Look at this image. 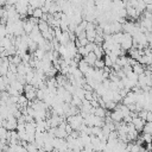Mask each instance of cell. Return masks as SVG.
I'll list each match as a JSON object with an SVG mask.
<instances>
[{
	"label": "cell",
	"instance_id": "52a82bcc",
	"mask_svg": "<svg viewBox=\"0 0 152 152\" xmlns=\"http://www.w3.org/2000/svg\"><path fill=\"white\" fill-rule=\"evenodd\" d=\"M142 132H144V133H150V134H152V121H146Z\"/></svg>",
	"mask_w": 152,
	"mask_h": 152
},
{
	"label": "cell",
	"instance_id": "ba28073f",
	"mask_svg": "<svg viewBox=\"0 0 152 152\" xmlns=\"http://www.w3.org/2000/svg\"><path fill=\"white\" fill-rule=\"evenodd\" d=\"M103 61H104V64H106V66H113L114 65V62H113V59L110 58V56L109 55H104V57H103Z\"/></svg>",
	"mask_w": 152,
	"mask_h": 152
},
{
	"label": "cell",
	"instance_id": "5b68a950",
	"mask_svg": "<svg viewBox=\"0 0 152 152\" xmlns=\"http://www.w3.org/2000/svg\"><path fill=\"white\" fill-rule=\"evenodd\" d=\"M134 7L137 8V11H138L140 14H142V13L145 12V10H146V1H145V0H137Z\"/></svg>",
	"mask_w": 152,
	"mask_h": 152
},
{
	"label": "cell",
	"instance_id": "7a4b0ae2",
	"mask_svg": "<svg viewBox=\"0 0 152 152\" xmlns=\"http://www.w3.org/2000/svg\"><path fill=\"white\" fill-rule=\"evenodd\" d=\"M132 122H133L134 127L137 128V131H139V132H141V131L144 129V126H145V124H146V121H145L144 119H141L140 116H138V115L133 118Z\"/></svg>",
	"mask_w": 152,
	"mask_h": 152
},
{
	"label": "cell",
	"instance_id": "6da1fadb",
	"mask_svg": "<svg viewBox=\"0 0 152 152\" xmlns=\"http://www.w3.org/2000/svg\"><path fill=\"white\" fill-rule=\"evenodd\" d=\"M109 115H110L112 120L115 121V122H121V121L124 120V115H122L121 110H120L118 107H116L114 110H112V112L109 113Z\"/></svg>",
	"mask_w": 152,
	"mask_h": 152
},
{
	"label": "cell",
	"instance_id": "3957f363",
	"mask_svg": "<svg viewBox=\"0 0 152 152\" xmlns=\"http://www.w3.org/2000/svg\"><path fill=\"white\" fill-rule=\"evenodd\" d=\"M83 59L89 64V65H95V62H96V59H97V57H96V55L94 53V52H89L86 57H83Z\"/></svg>",
	"mask_w": 152,
	"mask_h": 152
},
{
	"label": "cell",
	"instance_id": "277c9868",
	"mask_svg": "<svg viewBox=\"0 0 152 152\" xmlns=\"http://www.w3.org/2000/svg\"><path fill=\"white\" fill-rule=\"evenodd\" d=\"M90 66H91V65H89V64H88V63H87V62H86L83 58H82V59L78 62V69H80V70L83 72V75H86V74L88 72V70L90 69Z\"/></svg>",
	"mask_w": 152,
	"mask_h": 152
},
{
	"label": "cell",
	"instance_id": "8992f818",
	"mask_svg": "<svg viewBox=\"0 0 152 152\" xmlns=\"http://www.w3.org/2000/svg\"><path fill=\"white\" fill-rule=\"evenodd\" d=\"M145 69H146V65H144V64H141V63H139V62H137V63L133 65V71H134L135 74H138V75L144 74V72H145Z\"/></svg>",
	"mask_w": 152,
	"mask_h": 152
}]
</instances>
